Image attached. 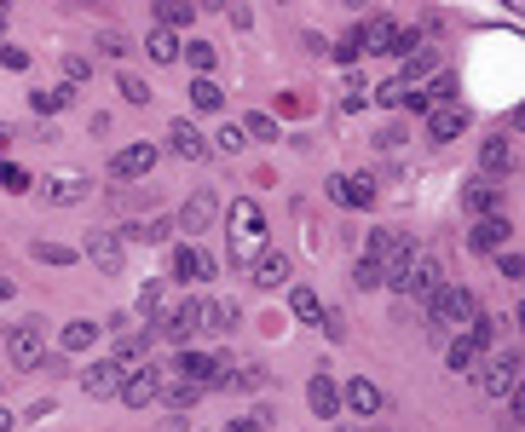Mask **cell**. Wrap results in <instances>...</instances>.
Returning <instances> with one entry per match:
<instances>
[{
	"instance_id": "obj_15",
	"label": "cell",
	"mask_w": 525,
	"mask_h": 432,
	"mask_svg": "<svg viewBox=\"0 0 525 432\" xmlns=\"http://www.w3.org/2000/svg\"><path fill=\"white\" fill-rule=\"evenodd\" d=\"M214 254H202V249H191V242H179L174 249V277H185V282H209L214 277Z\"/></svg>"
},
{
	"instance_id": "obj_33",
	"label": "cell",
	"mask_w": 525,
	"mask_h": 432,
	"mask_svg": "<svg viewBox=\"0 0 525 432\" xmlns=\"http://www.w3.org/2000/svg\"><path fill=\"white\" fill-rule=\"evenodd\" d=\"M93 340H99V323H64V335H58L64 352H87Z\"/></svg>"
},
{
	"instance_id": "obj_56",
	"label": "cell",
	"mask_w": 525,
	"mask_h": 432,
	"mask_svg": "<svg viewBox=\"0 0 525 432\" xmlns=\"http://www.w3.org/2000/svg\"><path fill=\"white\" fill-rule=\"evenodd\" d=\"M0 432H12V410H6V403H0Z\"/></svg>"
},
{
	"instance_id": "obj_45",
	"label": "cell",
	"mask_w": 525,
	"mask_h": 432,
	"mask_svg": "<svg viewBox=\"0 0 525 432\" xmlns=\"http://www.w3.org/2000/svg\"><path fill=\"white\" fill-rule=\"evenodd\" d=\"M496 265H503V277H508V282H520V277H525V254H520V249H496Z\"/></svg>"
},
{
	"instance_id": "obj_43",
	"label": "cell",
	"mask_w": 525,
	"mask_h": 432,
	"mask_svg": "<svg viewBox=\"0 0 525 432\" xmlns=\"http://www.w3.org/2000/svg\"><path fill=\"white\" fill-rule=\"evenodd\" d=\"M237 127L249 133V139H277V121H272V116H260V110H254V116H242Z\"/></svg>"
},
{
	"instance_id": "obj_61",
	"label": "cell",
	"mask_w": 525,
	"mask_h": 432,
	"mask_svg": "<svg viewBox=\"0 0 525 432\" xmlns=\"http://www.w3.org/2000/svg\"><path fill=\"white\" fill-rule=\"evenodd\" d=\"M0 12H6V0H0Z\"/></svg>"
},
{
	"instance_id": "obj_5",
	"label": "cell",
	"mask_w": 525,
	"mask_h": 432,
	"mask_svg": "<svg viewBox=\"0 0 525 432\" xmlns=\"http://www.w3.org/2000/svg\"><path fill=\"white\" fill-rule=\"evenodd\" d=\"M156 387H162V369H156V363H133V369H121L116 398L127 403V410H144V403L156 398Z\"/></svg>"
},
{
	"instance_id": "obj_30",
	"label": "cell",
	"mask_w": 525,
	"mask_h": 432,
	"mask_svg": "<svg viewBox=\"0 0 525 432\" xmlns=\"http://www.w3.org/2000/svg\"><path fill=\"white\" fill-rule=\"evenodd\" d=\"M70 98H76L70 86H41V93H29V110H35V116H58Z\"/></svg>"
},
{
	"instance_id": "obj_46",
	"label": "cell",
	"mask_w": 525,
	"mask_h": 432,
	"mask_svg": "<svg viewBox=\"0 0 525 432\" xmlns=\"http://www.w3.org/2000/svg\"><path fill=\"white\" fill-rule=\"evenodd\" d=\"M0 184H6L12 196H23V191H29V173H23L18 162H6V167H0Z\"/></svg>"
},
{
	"instance_id": "obj_13",
	"label": "cell",
	"mask_w": 525,
	"mask_h": 432,
	"mask_svg": "<svg viewBox=\"0 0 525 432\" xmlns=\"http://www.w3.org/2000/svg\"><path fill=\"white\" fill-rule=\"evenodd\" d=\"M214 219H219V196H214V191H197L185 208H179V219H174V225H179V231H209Z\"/></svg>"
},
{
	"instance_id": "obj_51",
	"label": "cell",
	"mask_w": 525,
	"mask_h": 432,
	"mask_svg": "<svg viewBox=\"0 0 525 432\" xmlns=\"http://www.w3.org/2000/svg\"><path fill=\"white\" fill-rule=\"evenodd\" d=\"M0 64L6 69H29V53H23V46H0Z\"/></svg>"
},
{
	"instance_id": "obj_7",
	"label": "cell",
	"mask_w": 525,
	"mask_h": 432,
	"mask_svg": "<svg viewBox=\"0 0 525 432\" xmlns=\"http://www.w3.org/2000/svg\"><path fill=\"white\" fill-rule=\"evenodd\" d=\"M99 265V277H121V265H127V249H121L116 231H87V249H81Z\"/></svg>"
},
{
	"instance_id": "obj_25",
	"label": "cell",
	"mask_w": 525,
	"mask_h": 432,
	"mask_svg": "<svg viewBox=\"0 0 525 432\" xmlns=\"http://www.w3.org/2000/svg\"><path fill=\"white\" fill-rule=\"evenodd\" d=\"M237 329V306H219V300H202V317H197V335H231Z\"/></svg>"
},
{
	"instance_id": "obj_41",
	"label": "cell",
	"mask_w": 525,
	"mask_h": 432,
	"mask_svg": "<svg viewBox=\"0 0 525 432\" xmlns=\"http://www.w3.org/2000/svg\"><path fill=\"white\" fill-rule=\"evenodd\" d=\"M185 58H191V69H197V76H209V69L219 64V53H214V41H191V46H185Z\"/></svg>"
},
{
	"instance_id": "obj_52",
	"label": "cell",
	"mask_w": 525,
	"mask_h": 432,
	"mask_svg": "<svg viewBox=\"0 0 525 432\" xmlns=\"http://www.w3.org/2000/svg\"><path fill=\"white\" fill-rule=\"evenodd\" d=\"M358 53H364V41H358V29H352V35H347V41H340V46H335V58H340V64H352V58H358Z\"/></svg>"
},
{
	"instance_id": "obj_2",
	"label": "cell",
	"mask_w": 525,
	"mask_h": 432,
	"mask_svg": "<svg viewBox=\"0 0 525 432\" xmlns=\"http://www.w3.org/2000/svg\"><path fill=\"white\" fill-rule=\"evenodd\" d=\"M387 289H398L405 300H427V294L445 289V259H439L433 249H427V254H410L405 271H398V277H387Z\"/></svg>"
},
{
	"instance_id": "obj_12",
	"label": "cell",
	"mask_w": 525,
	"mask_h": 432,
	"mask_svg": "<svg viewBox=\"0 0 525 432\" xmlns=\"http://www.w3.org/2000/svg\"><path fill=\"white\" fill-rule=\"evenodd\" d=\"M151 167H156V144H127V151L110 156V173H116V179H144Z\"/></svg>"
},
{
	"instance_id": "obj_48",
	"label": "cell",
	"mask_w": 525,
	"mask_h": 432,
	"mask_svg": "<svg viewBox=\"0 0 525 432\" xmlns=\"http://www.w3.org/2000/svg\"><path fill=\"white\" fill-rule=\"evenodd\" d=\"M231 387H249V392L266 387V369H260V363H242V375H231Z\"/></svg>"
},
{
	"instance_id": "obj_47",
	"label": "cell",
	"mask_w": 525,
	"mask_h": 432,
	"mask_svg": "<svg viewBox=\"0 0 525 432\" xmlns=\"http://www.w3.org/2000/svg\"><path fill=\"white\" fill-rule=\"evenodd\" d=\"M35 254H41L46 265H70V259H76V254L64 249V242H35Z\"/></svg>"
},
{
	"instance_id": "obj_35",
	"label": "cell",
	"mask_w": 525,
	"mask_h": 432,
	"mask_svg": "<svg viewBox=\"0 0 525 432\" xmlns=\"http://www.w3.org/2000/svg\"><path fill=\"white\" fill-rule=\"evenodd\" d=\"M352 282H358V289H364V294H375V289H387V271H381V265H375V259H370V254H364V259H358V265H352Z\"/></svg>"
},
{
	"instance_id": "obj_19",
	"label": "cell",
	"mask_w": 525,
	"mask_h": 432,
	"mask_svg": "<svg viewBox=\"0 0 525 432\" xmlns=\"http://www.w3.org/2000/svg\"><path fill=\"white\" fill-rule=\"evenodd\" d=\"M358 41H364V53H398V23L387 18V12H375L358 29Z\"/></svg>"
},
{
	"instance_id": "obj_22",
	"label": "cell",
	"mask_w": 525,
	"mask_h": 432,
	"mask_svg": "<svg viewBox=\"0 0 525 432\" xmlns=\"http://www.w3.org/2000/svg\"><path fill=\"white\" fill-rule=\"evenodd\" d=\"M254 282H260V289H283V282H289V254L260 249V254H254Z\"/></svg>"
},
{
	"instance_id": "obj_37",
	"label": "cell",
	"mask_w": 525,
	"mask_h": 432,
	"mask_svg": "<svg viewBox=\"0 0 525 432\" xmlns=\"http://www.w3.org/2000/svg\"><path fill=\"white\" fill-rule=\"evenodd\" d=\"M375 202V179L370 173H347V208H370Z\"/></svg>"
},
{
	"instance_id": "obj_23",
	"label": "cell",
	"mask_w": 525,
	"mask_h": 432,
	"mask_svg": "<svg viewBox=\"0 0 525 432\" xmlns=\"http://www.w3.org/2000/svg\"><path fill=\"white\" fill-rule=\"evenodd\" d=\"M340 410H352V415H381V387H375V380H352V387L340 392Z\"/></svg>"
},
{
	"instance_id": "obj_17",
	"label": "cell",
	"mask_w": 525,
	"mask_h": 432,
	"mask_svg": "<svg viewBox=\"0 0 525 432\" xmlns=\"http://www.w3.org/2000/svg\"><path fill=\"white\" fill-rule=\"evenodd\" d=\"M508 231H514V225H508L503 214H485L480 225L468 231V249H480V254H496V249H508Z\"/></svg>"
},
{
	"instance_id": "obj_18",
	"label": "cell",
	"mask_w": 525,
	"mask_h": 432,
	"mask_svg": "<svg viewBox=\"0 0 525 432\" xmlns=\"http://www.w3.org/2000/svg\"><path fill=\"white\" fill-rule=\"evenodd\" d=\"M307 403H312V415H324V421H335V415H340V387L324 375V369L307 380Z\"/></svg>"
},
{
	"instance_id": "obj_6",
	"label": "cell",
	"mask_w": 525,
	"mask_h": 432,
	"mask_svg": "<svg viewBox=\"0 0 525 432\" xmlns=\"http://www.w3.org/2000/svg\"><path fill=\"white\" fill-rule=\"evenodd\" d=\"M364 254H370L375 265L387 271V277H398V271H405V259L416 254V249H410L405 231H370V249H364Z\"/></svg>"
},
{
	"instance_id": "obj_32",
	"label": "cell",
	"mask_w": 525,
	"mask_h": 432,
	"mask_svg": "<svg viewBox=\"0 0 525 432\" xmlns=\"http://www.w3.org/2000/svg\"><path fill=\"white\" fill-rule=\"evenodd\" d=\"M289 312H295L300 323H317V317H324V300H317V289H295V294H289Z\"/></svg>"
},
{
	"instance_id": "obj_24",
	"label": "cell",
	"mask_w": 525,
	"mask_h": 432,
	"mask_svg": "<svg viewBox=\"0 0 525 432\" xmlns=\"http://www.w3.org/2000/svg\"><path fill=\"white\" fill-rule=\"evenodd\" d=\"M462 208H468L473 219H485V214H503V196H496V184H485V179H473L468 191H462Z\"/></svg>"
},
{
	"instance_id": "obj_60",
	"label": "cell",
	"mask_w": 525,
	"mask_h": 432,
	"mask_svg": "<svg viewBox=\"0 0 525 432\" xmlns=\"http://www.w3.org/2000/svg\"><path fill=\"white\" fill-rule=\"evenodd\" d=\"M0 29H6V12H0Z\"/></svg>"
},
{
	"instance_id": "obj_31",
	"label": "cell",
	"mask_w": 525,
	"mask_h": 432,
	"mask_svg": "<svg viewBox=\"0 0 525 432\" xmlns=\"http://www.w3.org/2000/svg\"><path fill=\"white\" fill-rule=\"evenodd\" d=\"M133 237L156 249V242H168V237H174V219H168V214H151V219H139V225H133Z\"/></svg>"
},
{
	"instance_id": "obj_44",
	"label": "cell",
	"mask_w": 525,
	"mask_h": 432,
	"mask_svg": "<svg viewBox=\"0 0 525 432\" xmlns=\"http://www.w3.org/2000/svg\"><path fill=\"white\" fill-rule=\"evenodd\" d=\"M116 86H121V98H127V104H151V86H144L139 76H127V69L116 76Z\"/></svg>"
},
{
	"instance_id": "obj_34",
	"label": "cell",
	"mask_w": 525,
	"mask_h": 432,
	"mask_svg": "<svg viewBox=\"0 0 525 432\" xmlns=\"http://www.w3.org/2000/svg\"><path fill=\"white\" fill-rule=\"evenodd\" d=\"M191 104H197V110H219V104H226L219 81L214 76H197V81H191Z\"/></svg>"
},
{
	"instance_id": "obj_57",
	"label": "cell",
	"mask_w": 525,
	"mask_h": 432,
	"mask_svg": "<svg viewBox=\"0 0 525 432\" xmlns=\"http://www.w3.org/2000/svg\"><path fill=\"white\" fill-rule=\"evenodd\" d=\"M340 6H352V12H364V6H370V0H340Z\"/></svg>"
},
{
	"instance_id": "obj_59",
	"label": "cell",
	"mask_w": 525,
	"mask_h": 432,
	"mask_svg": "<svg viewBox=\"0 0 525 432\" xmlns=\"http://www.w3.org/2000/svg\"><path fill=\"white\" fill-rule=\"evenodd\" d=\"M6 139H12V133H6V127H0V151H6Z\"/></svg>"
},
{
	"instance_id": "obj_20",
	"label": "cell",
	"mask_w": 525,
	"mask_h": 432,
	"mask_svg": "<svg viewBox=\"0 0 525 432\" xmlns=\"http://www.w3.org/2000/svg\"><path fill=\"white\" fill-rule=\"evenodd\" d=\"M168 151H174V156H185V162H202V156H209V139H202V133L191 127L185 116H179L174 127H168Z\"/></svg>"
},
{
	"instance_id": "obj_58",
	"label": "cell",
	"mask_w": 525,
	"mask_h": 432,
	"mask_svg": "<svg viewBox=\"0 0 525 432\" xmlns=\"http://www.w3.org/2000/svg\"><path fill=\"white\" fill-rule=\"evenodd\" d=\"M0 300H12V282L6 277H0Z\"/></svg>"
},
{
	"instance_id": "obj_39",
	"label": "cell",
	"mask_w": 525,
	"mask_h": 432,
	"mask_svg": "<svg viewBox=\"0 0 525 432\" xmlns=\"http://www.w3.org/2000/svg\"><path fill=\"white\" fill-rule=\"evenodd\" d=\"M242 144H249V133H242V127H237V121H226V127H219V133H214V151H219V156H237V151H242Z\"/></svg>"
},
{
	"instance_id": "obj_38",
	"label": "cell",
	"mask_w": 525,
	"mask_h": 432,
	"mask_svg": "<svg viewBox=\"0 0 525 432\" xmlns=\"http://www.w3.org/2000/svg\"><path fill=\"white\" fill-rule=\"evenodd\" d=\"M144 352H151V335H121L116 363H121V369H133V363H144Z\"/></svg>"
},
{
	"instance_id": "obj_49",
	"label": "cell",
	"mask_w": 525,
	"mask_h": 432,
	"mask_svg": "<svg viewBox=\"0 0 525 432\" xmlns=\"http://www.w3.org/2000/svg\"><path fill=\"white\" fill-rule=\"evenodd\" d=\"M99 53H104V58H121V53H127V35L104 29V35H99Z\"/></svg>"
},
{
	"instance_id": "obj_16",
	"label": "cell",
	"mask_w": 525,
	"mask_h": 432,
	"mask_svg": "<svg viewBox=\"0 0 525 432\" xmlns=\"http://www.w3.org/2000/svg\"><path fill=\"white\" fill-rule=\"evenodd\" d=\"M168 306H174V289H168V282L162 277H151V282H144V289H139V323H162V317H168Z\"/></svg>"
},
{
	"instance_id": "obj_54",
	"label": "cell",
	"mask_w": 525,
	"mask_h": 432,
	"mask_svg": "<svg viewBox=\"0 0 525 432\" xmlns=\"http://www.w3.org/2000/svg\"><path fill=\"white\" fill-rule=\"evenodd\" d=\"M226 432H266V421H260V415H237Z\"/></svg>"
},
{
	"instance_id": "obj_36",
	"label": "cell",
	"mask_w": 525,
	"mask_h": 432,
	"mask_svg": "<svg viewBox=\"0 0 525 432\" xmlns=\"http://www.w3.org/2000/svg\"><path fill=\"white\" fill-rule=\"evenodd\" d=\"M422 76H433V46H410L405 53V81L416 86Z\"/></svg>"
},
{
	"instance_id": "obj_9",
	"label": "cell",
	"mask_w": 525,
	"mask_h": 432,
	"mask_svg": "<svg viewBox=\"0 0 525 432\" xmlns=\"http://www.w3.org/2000/svg\"><path fill=\"white\" fill-rule=\"evenodd\" d=\"M468 133V110L462 104H433L427 110V139L433 144H450V139H462Z\"/></svg>"
},
{
	"instance_id": "obj_3",
	"label": "cell",
	"mask_w": 525,
	"mask_h": 432,
	"mask_svg": "<svg viewBox=\"0 0 525 432\" xmlns=\"http://www.w3.org/2000/svg\"><path fill=\"white\" fill-rule=\"evenodd\" d=\"M473 375H480V392H485V398H508V392L520 387V346H508V352L485 357Z\"/></svg>"
},
{
	"instance_id": "obj_55",
	"label": "cell",
	"mask_w": 525,
	"mask_h": 432,
	"mask_svg": "<svg viewBox=\"0 0 525 432\" xmlns=\"http://www.w3.org/2000/svg\"><path fill=\"white\" fill-rule=\"evenodd\" d=\"M317 323H329V335H335V340L347 335V317H340V312H324V317H317Z\"/></svg>"
},
{
	"instance_id": "obj_40",
	"label": "cell",
	"mask_w": 525,
	"mask_h": 432,
	"mask_svg": "<svg viewBox=\"0 0 525 432\" xmlns=\"http://www.w3.org/2000/svg\"><path fill=\"white\" fill-rule=\"evenodd\" d=\"M405 93H410V81H405V76H393V81H381V86H375V104L405 110Z\"/></svg>"
},
{
	"instance_id": "obj_26",
	"label": "cell",
	"mask_w": 525,
	"mask_h": 432,
	"mask_svg": "<svg viewBox=\"0 0 525 432\" xmlns=\"http://www.w3.org/2000/svg\"><path fill=\"white\" fill-rule=\"evenodd\" d=\"M156 398H168V410H191V403L202 398V387H197V380H179V375H162Z\"/></svg>"
},
{
	"instance_id": "obj_53",
	"label": "cell",
	"mask_w": 525,
	"mask_h": 432,
	"mask_svg": "<svg viewBox=\"0 0 525 432\" xmlns=\"http://www.w3.org/2000/svg\"><path fill=\"white\" fill-rule=\"evenodd\" d=\"M324 191H329V202H340V208H347V173H335V179H329Z\"/></svg>"
},
{
	"instance_id": "obj_27",
	"label": "cell",
	"mask_w": 525,
	"mask_h": 432,
	"mask_svg": "<svg viewBox=\"0 0 525 432\" xmlns=\"http://www.w3.org/2000/svg\"><path fill=\"white\" fill-rule=\"evenodd\" d=\"M480 352H485L480 340H473V335H462V340H450V357H445V363L456 369V375H473V369H480Z\"/></svg>"
},
{
	"instance_id": "obj_21",
	"label": "cell",
	"mask_w": 525,
	"mask_h": 432,
	"mask_svg": "<svg viewBox=\"0 0 525 432\" xmlns=\"http://www.w3.org/2000/svg\"><path fill=\"white\" fill-rule=\"evenodd\" d=\"M116 380H121V363H116V357H99L93 369H81V392H87V398H110V392H116Z\"/></svg>"
},
{
	"instance_id": "obj_50",
	"label": "cell",
	"mask_w": 525,
	"mask_h": 432,
	"mask_svg": "<svg viewBox=\"0 0 525 432\" xmlns=\"http://www.w3.org/2000/svg\"><path fill=\"white\" fill-rule=\"evenodd\" d=\"M64 76H70V81H87V76H93V64H87L81 53H70V58H64Z\"/></svg>"
},
{
	"instance_id": "obj_1",
	"label": "cell",
	"mask_w": 525,
	"mask_h": 432,
	"mask_svg": "<svg viewBox=\"0 0 525 432\" xmlns=\"http://www.w3.org/2000/svg\"><path fill=\"white\" fill-rule=\"evenodd\" d=\"M473 317H480V300H473V289H462V282H445L439 294H427V323L439 329H468Z\"/></svg>"
},
{
	"instance_id": "obj_11",
	"label": "cell",
	"mask_w": 525,
	"mask_h": 432,
	"mask_svg": "<svg viewBox=\"0 0 525 432\" xmlns=\"http://www.w3.org/2000/svg\"><path fill=\"white\" fill-rule=\"evenodd\" d=\"M480 167H485V173H496V179H503V173H514V167H520V144L508 139V133L485 139V144H480Z\"/></svg>"
},
{
	"instance_id": "obj_10",
	"label": "cell",
	"mask_w": 525,
	"mask_h": 432,
	"mask_svg": "<svg viewBox=\"0 0 525 432\" xmlns=\"http://www.w3.org/2000/svg\"><path fill=\"white\" fill-rule=\"evenodd\" d=\"M6 357H12V369H41V329L18 323L6 335Z\"/></svg>"
},
{
	"instance_id": "obj_4",
	"label": "cell",
	"mask_w": 525,
	"mask_h": 432,
	"mask_svg": "<svg viewBox=\"0 0 525 432\" xmlns=\"http://www.w3.org/2000/svg\"><path fill=\"white\" fill-rule=\"evenodd\" d=\"M231 225H237V242H231V259H254V249H260V237H266V214L260 208L249 202V196H237V202H231Z\"/></svg>"
},
{
	"instance_id": "obj_42",
	"label": "cell",
	"mask_w": 525,
	"mask_h": 432,
	"mask_svg": "<svg viewBox=\"0 0 525 432\" xmlns=\"http://www.w3.org/2000/svg\"><path fill=\"white\" fill-rule=\"evenodd\" d=\"M422 93H427V104H456V76H433Z\"/></svg>"
},
{
	"instance_id": "obj_14",
	"label": "cell",
	"mask_w": 525,
	"mask_h": 432,
	"mask_svg": "<svg viewBox=\"0 0 525 432\" xmlns=\"http://www.w3.org/2000/svg\"><path fill=\"white\" fill-rule=\"evenodd\" d=\"M93 196V179H81V173H58V179H46V202L53 208H76Z\"/></svg>"
},
{
	"instance_id": "obj_29",
	"label": "cell",
	"mask_w": 525,
	"mask_h": 432,
	"mask_svg": "<svg viewBox=\"0 0 525 432\" xmlns=\"http://www.w3.org/2000/svg\"><path fill=\"white\" fill-rule=\"evenodd\" d=\"M191 18H197L191 0H156V23H162V29H185Z\"/></svg>"
},
{
	"instance_id": "obj_8",
	"label": "cell",
	"mask_w": 525,
	"mask_h": 432,
	"mask_svg": "<svg viewBox=\"0 0 525 432\" xmlns=\"http://www.w3.org/2000/svg\"><path fill=\"white\" fill-rule=\"evenodd\" d=\"M197 317H202V300L191 294V300H179V306H168V317L156 323V335H168L174 346H191V335H197Z\"/></svg>"
},
{
	"instance_id": "obj_28",
	"label": "cell",
	"mask_w": 525,
	"mask_h": 432,
	"mask_svg": "<svg viewBox=\"0 0 525 432\" xmlns=\"http://www.w3.org/2000/svg\"><path fill=\"white\" fill-rule=\"evenodd\" d=\"M144 53H151L156 64H174V58H179V29H162V23H156L151 41H144Z\"/></svg>"
}]
</instances>
